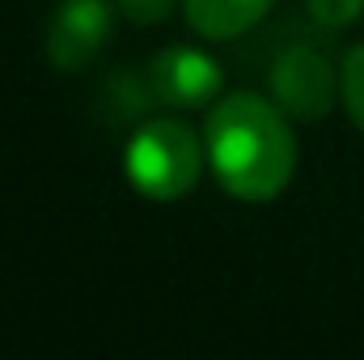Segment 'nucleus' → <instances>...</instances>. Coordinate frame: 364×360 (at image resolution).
<instances>
[{
    "label": "nucleus",
    "instance_id": "9",
    "mask_svg": "<svg viewBox=\"0 0 364 360\" xmlns=\"http://www.w3.org/2000/svg\"><path fill=\"white\" fill-rule=\"evenodd\" d=\"M178 9V0H119V13L136 26H157Z\"/></svg>",
    "mask_w": 364,
    "mask_h": 360
},
{
    "label": "nucleus",
    "instance_id": "8",
    "mask_svg": "<svg viewBox=\"0 0 364 360\" xmlns=\"http://www.w3.org/2000/svg\"><path fill=\"white\" fill-rule=\"evenodd\" d=\"M305 9L326 30H348L364 17V0H305Z\"/></svg>",
    "mask_w": 364,
    "mask_h": 360
},
{
    "label": "nucleus",
    "instance_id": "7",
    "mask_svg": "<svg viewBox=\"0 0 364 360\" xmlns=\"http://www.w3.org/2000/svg\"><path fill=\"white\" fill-rule=\"evenodd\" d=\"M339 97H343L352 123L364 132V43H356L339 64Z\"/></svg>",
    "mask_w": 364,
    "mask_h": 360
},
{
    "label": "nucleus",
    "instance_id": "2",
    "mask_svg": "<svg viewBox=\"0 0 364 360\" xmlns=\"http://www.w3.org/2000/svg\"><path fill=\"white\" fill-rule=\"evenodd\" d=\"M203 157H208V149L199 144V136L186 123H178V119H149L132 136L123 170H127V182L144 199L170 203V199H182V195L195 191V182L203 174Z\"/></svg>",
    "mask_w": 364,
    "mask_h": 360
},
{
    "label": "nucleus",
    "instance_id": "6",
    "mask_svg": "<svg viewBox=\"0 0 364 360\" xmlns=\"http://www.w3.org/2000/svg\"><path fill=\"white\" fill-rule=\"evenodd\" d=\"M272 4L275 0H182V13L195 34L229 43V38L246 34L250 26H259L272 13Z\"/></svg>",
    "mask_w": 364,
    "mask_h": 360
},
{
    "label": "nucleus",
    "instance_id": "5",
    "mask_svg": "<svg viewBox=\"0 0 364 360\" xmlns=\"http://www.w3.org/2000/svg\"><path fill=\"white\" fill-rule=\"evenodd\" d=\"M144 81H149V97L166 106H203L220 90V64L199 47H166L149 64Z\"/></svg>",
    "mask_w": 364,
    "mask_h": 360
},
{
    "label": "nucleus",
    "instance_id": "3",
    "mask_svg": "<svg viewBox=\"0 0 364 360\" xmlns=\"http://www.w3.org/2000/svg\"><path fill=\"white\" fill-rule=\"evenodd\" d=\"M272 90L275 102L301 119V123H314L322 119L331 106H335V93H339V73L326 64L322 51L314 47H292L275 60L272 68Z\"/></svg>",
    "mask_w": 364,
    "mask_h": 360
},
{
    "label": "nucleus",
    "instance_id": "1",
    "mask_svg": "<svg viewBox=\"0 0 364 360\" xmlns=\"http://www.w3.org/2000/svg\"><path fill=\"white\" fill-rule=\"evenodd\" d=\"M288 110L263 93L237 90L225 93L203 127L208 166L216 182L242 203L275 199L296 170V140L284 119Z\"/></svg>",
    "mask_w": 364,
    "mask_h": 360
},
{
    "label": "nucleus",
    "instance_id": "4",
    "mask_svg": "<svg viewBox=\"0 0 364 360\" xmlns=\"http://www.w3.org/2000/svg\"><path fill=\"white\" fill-rule=\"evenodd\" d=\"M110 30V0H60L47 26V60L60 73H77L106 47Z\"/></svg>",
    "mask_w": 364,
    "mask_h": 360
}]
</instances>
